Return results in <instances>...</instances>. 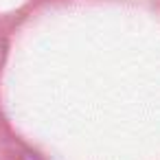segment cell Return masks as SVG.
Wrapping results in <instances>:
<instances>
[{
  "label": "cell",
  "mask_w": 160,
  "mask_h": 160,
  "mask_svg": "<svg viewBox=\"0 0 160 160\" xmlns=\"http://www.w3.org/2000/svg\"><path fill=\"white\" fill-rule=\"evenodd\" d=\"M29 160H35V158H29Z\"/></svg>",
  "instance_id": "1"
}]
</instances>
